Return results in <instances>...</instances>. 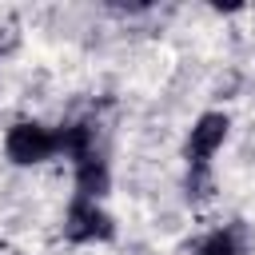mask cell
Here are the masks:
<instances>
[{"label": "cell", "instance_id": "obj_1", "mask_svg": "<svg viewBox=\"0 0 255 255\" xmlns=\"http://www.w3.org/2000/svg\"><path fill=\"white\" fill-rule=\"evenodd\" d=\"M60 151V131L36 124V120H20L8 128L4 135V155L16 163V167H36L44 159H52Z\"/></svg>", "mask_w": 255, "mask_h": 255}, {"label": "cell", "instance_id": "obj_2", "mask_svg": "<svg viewBox=\"0 0 255 255\" xmlns=\"http://www.w3.org/2000/svg\"><path fill=\"white\" fill-rule=\"evenodd\" d=\"M112 235H116V223L96 199L76 195L68 203V211H64V239L68 243H104Z\"/></svg>", "mask_w": 255, "mask_h": 255}, {"label": "cell", "instance_id": "obj_3", "mask_svg": "<svg viewBox=\"0 0 255 255\" xmlns=\"http://www.w3.org/2000/svg\"><path fill=\"white\" fill-rule=\"evenodd\" d=\"M227 128H231V120L223 116V112H203L195 124H191V131H187V143H183V155H187V163H207L219 147H223V139H227Z\"/></svg>", "mask_w": 255, "mask_h": 255}, {"label": "cell", "instance_id": "obj_4", "mask_svg": "<svg viewBox=\"0 0 255 255\" xmlns=\"http://www.w3.org/2000/svg\"><path fill=\"white\" fill-rule=\"evenodd\" d=\"M108 187H112V175H108V163L100 155H88L76 163V195L100 199V195H108Z\"/></svg>", "mask_w": 255, "mask_h": 255}, {"label": "cell", "instance_id": "obj_5", "mask_svg": "<svg viewBox=\"0 0 255 255\" xmlns=\"http://www.w3.org/2000/svg\"><path fill=\"white\" fill-rule=\"evenodd\" d=\"M215 179L207 171V163H187V199H211Z\"/></svg>", "mask_w": 255, "mask_h": 255}, {"label": "cell", "instance_id": "obj_6", "mask_svg": "<svg viewBox=\"0 0 255 255\" xmlns=\"http://www.w3.org/2000/svg\"><path fill=\"white\" fill-rule=\"evenodd\" d=\"M195 255H239V243H235L231 231H211V235L195 247Z\"/></svg>", "mask_w": 255, "mask_h": 255}]
</instances>
